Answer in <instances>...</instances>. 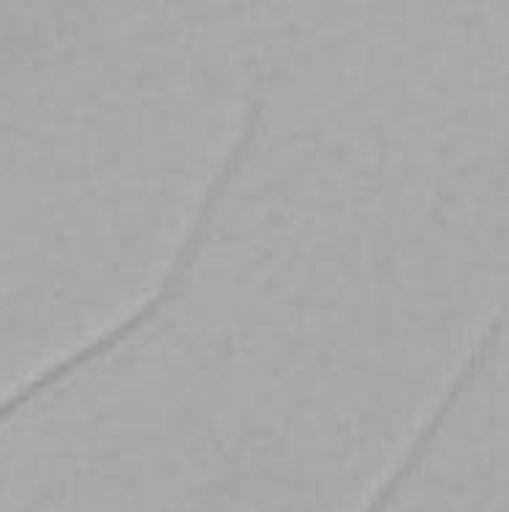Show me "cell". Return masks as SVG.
Wrapping results in <instances>:
<instances>
[{"mask_svg": "<svg viewBox=\"0 0 509 512\" xmlns=\"http://www.w3.org/2000/svg\"><path fill=\"white\" fill-rule=\"evenodd\" d=\"M447 420V414H444V409H431V412L425 414V420L420 423V428L414 431V436L409 439V444L403 447L401 455L395 458V463H392L390 469L382 474V480L376 483V488L371 491V496L365 499L363 510L360 512H379L387 504V499H390L392 493H395V488L403 483V477L412 472L414 466H417V461H420V455L425 453V447L431 444V439L436 436V431L441 428V423Z\"/></svg>", "mask_w": 509, "mask_h": 512, "instance_id": "obj_2", "label": "cell"}, {"mask_svg": "<svg viewBox=\"0 0 509 512\" xmlns=\"http://www.w3.org/2000/svg\"><path fill=\"white\" fill-rule=\"evenodd\" d=\"M210 221H213V210L199 207L194 221H191V227H188L186 235H183V243L177 248L175 259L169 262L161 281H158V284L153 286L128 314L120 316L115 325L107 327V330H101V333L93 335L90 341L79 344L77 349H71L66 357H60V360H55L52 365H47L44 371H39V374H33L30 379L17 384L9 395H3V398H0V423L9 420L11 414L17 412L20 406L28 404L30 398H36V395H41L44 390H49L52 384L63 382L66 376L79 371L82 365H88L90 360H96V357L107 355L112 349H118V346L123 344V341H128L131 335H137L153 316H158V311L164 308V303H167L169 297L175 295L180 278L186 276V270L191 267V262H194V254L199 251V246H202V237H205V232L210 229Z\"/></svg>", "mask_w": 509, "mask_h": 512, "instance_id": "obj_1", "label": "cell"}]
</instances>
